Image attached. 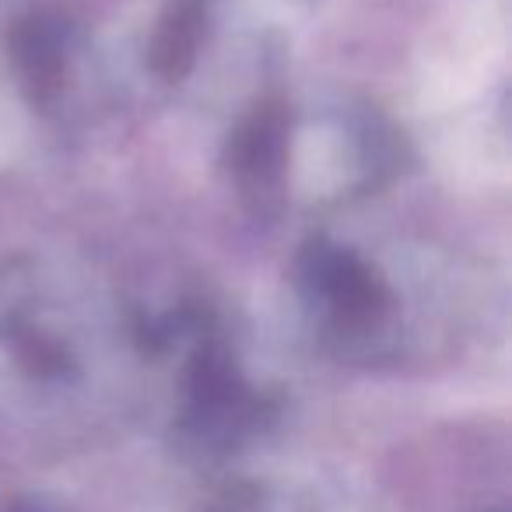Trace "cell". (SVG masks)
I'll return each instance as SVG.
<instances>
[{"instance_id": "6", "label": "cell", "mask_w": 512, "mask_h": 512, "mask_svg": "<svg viewBox=\"0 0 512 512\" xmlns=\"http://www.w3.org/2000/svg\"><path fill=\"white\" fill-rule=\"evenodd\" d=\"M4 512H53V509L43 502H36V498H11V502L4 505Z\"/></svg>"}, {"instance_id": "5", "label": "cell", "mask_w": 512, "mask_h": 512, "mask_svg": "<svg viewBox=\"0 0 512 512\" xmlns=\"http://www.w3.org/2000/svg\"><path fill=\"white\" fill-rule=\"evenodd\" d=\"M211 0H172L169 15L162 18V29L151 46V64L162 78H183L193 67L200 36L207 25Z\"/></svg>"}, {"instance_id": "3", "label": "cell", "mask_w": 512, "mask_h": 512, "mask_svg": "<svg viewBox=\"0 0 512 512\" xmlns=\"http://www.w3.org/2000/svg\"><path fill=\"white\" fill-rule=\"evenodd\" d=\"M288 162V116L281 106H267L235 134L232 172L253 211L267 214L281 197Z\"/></svg>"}, {"instance_id": "2", "label": "cell", "mask_w": 512, "mask_h": 512, "mask_svg": "<svg viewBox=\"0 0 512 512\" xmlns=\"http://www.w3.org/2000/svg\"><path fill=\"white\" fill-rule=\"evenodd\" d=\"M190 414L193 425L214 439H232L260 418V400L242 383L221 344H200L190 369Z\"/></svg>"}, {"instance_id": "1", "label": "cell", "mask_w": 512, "mask_h": 512, "mask_svg": "<svg viewBox=\"0 0 512 512\" xmlns=\"http://www.w3.org/2000/svg\"><path fill=\"white\" fill-rule=\"evenodd\" d=\"M295 281L309 320L341 348H369L390 334L397 295L348 246L327 239L309 242L295 267Z\"/></svg>"}, {"instance_id": "4", "label": "cell", "mask_w": 512, "mask_h": 512, "mask_svg": "<svg viewBox=\"0 0 512 512\" xmlns=\"http://www.w3.org/2000/svg\"><path fill=\"white\" fill-rule=\"evenodd\" d=\"M11 50L32 102L53 106L64 95L67 64H71V25L50 11H32L25 22H18Z\"/></svg>"}]
</instances>
